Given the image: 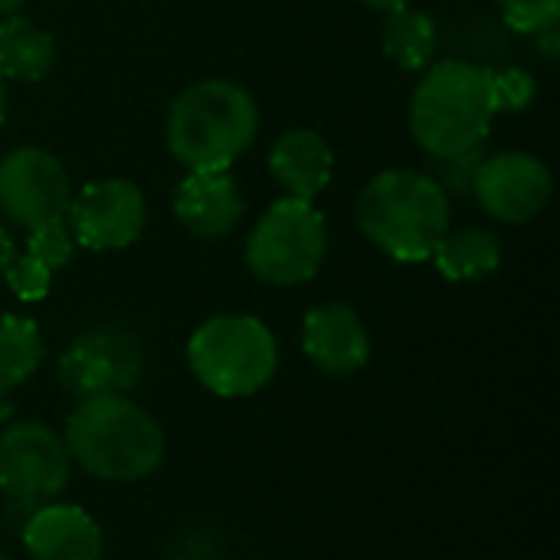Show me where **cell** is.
I'll return each instance as SVG.
<instances>
[{"label":"cell","mask_w":560,"mask_h":560,"mask_svg":"<svg viewBox=\"0 0 560 560\" xmlns=\"http://www.w3.org/2000/svg\"><path fill=\"white\" fill-rule=\"evenodd\" d=\"M62 443L69 459L105 482H141L158 472L167 456L161 423L125 394L79 400Z\"/></svg>","instance_id":"cell-1"},{"label":"cell","mask_w":560,"mask_h":560,"mask_svg":"<svg viewBox=\"0 0 560 560\" xmlns=\"http://www.w3.org/2000/svg\"><path fill=\"white\" fill-rule=\"evenodd\" d=\"M358 226L397 262H427L453 223L450 194L423 171H384L358 194Z\"/></svg>","instance_id":"cell-2"},{"label":"cell","mask_w":560,"mask_h":560,"mask_svg":"<svg viewBox=\"0 0 560 560\" xmlns=\"http://www.w3.org/2000/svg\"><path fill=\"white\" fill-rule=\"evenodd\" d=\"M259 108L230 79L187 85L167 112V148L187 171H226L256 138Z\"/></svg>","instance_id":"cell-3"},{"label":"cell","mask_w":560,"mask_h":560,"mask_svg":"<svg viewBox=\"0 0 560 560\" xmlns=\"http://www.w3.org/2000/svg\"><path fill=\"white\" fill-rule=\"evenodd\" d=\"M492 69L466 59L430 62L410 102V131L430 158H450L486 144L495 102Z\"/></svg>","instance_id":"cell-4"},{"label":"cell","mask_w":560,"mask_h":560,"mask_svg":"<svg viewBox=\"0 0 560 560\" xmlns=\"http://www.w3.org/2000/svg\"><path fill=\"white\" fill-rule=\"evenodd\" d=\"M194 377L217 397H253L279 368V345L253 315H217L187 341Z\"/></svg>","instance_id":"cell-5"},{"label":"cell","mask_w":560,"mask_h":560,"mask_svg":"<svg viewBox=\"0 0 560 560\" xmlns=\"http://www.w3.org/2000/svg\"><path fill=\"white\" fill-rule=\"evenodd\" d=\"M328 249L325 217L312 200L282 197L253 226L246 262L269 285H299L318 276Z\"/></svg>","instance_id":"cell-6"},{"label":"cell","mask_w":560,"mask_h":560,"mask_svg":"<svg viewBox=\"0 0 560 560\" xmlns=\"http://www.w3.org/2000/svg\"><path fill=\"white\" fill-rule=\"evenodd\" d=\"M69 450L46 423H13L0 433V492L10 505L36 512L69 482Z\"/></svg>","instance_id":"cell-7"},{"label":"cell","mask_w":560,"mask_h":560,"mask_svg":"<svg viewBox=\"0 0 560 560\" xmlns=\"http://www.w3.org/2000/svg\"><path fill=\"white\" fill-rule=\"evenodd\" d=\"M144 368L141 345L125 328H92L79 335L59 358V381L75 400L121 397Z\"/></svg>","instance_id":"cell-8"},{"label":"cell","mask_w":560,"mask_h":560,"mask_svg":"<svg viewBox=\"0 0 560 560\" xmlns=\"http://www.w3.org/2000/svg\"><path fill=\"white\" fill-rule=\"evenodd\" d=\"M72 184L62 161L36 144L0 158V217L33 230L49 220H66Z\"/></svg>","instance_id":"cell-9"},{"label":"cell","mask_w":560,"mask_h":560,"mask_svg":"<svg viewBox=\"0 0 560 560\" xmlns=\"http://www.w3.org/2000/svg\"><path fill=\"white\" fill-rule=\"evenodd\" d=\"M69 230L72 240L95 253H112L131 246L148 220V200L144 194L121 177L95 180L82 187L69 200Z\"/></svg>","instance_id":"cell-10"},{"label":"cell","mask_w":560,"mask_h":560,"mask_svg":"<svg viewBox=\"0 0 560 560\" xmlns=\"http://www.w3.org/2000/svg\"><path fill=\"white\" fill-rule=\"evenodd\" d=\"M555 194L551 171L541 158L528 151L489 154L472 180V197L479 207L502 223L535 220Z\"/></svg>","instance_id":"cell-11"},{"label":"cell","mask_w":560,"mask_h":560,"mask_svg":"<svg viewBox=\"0 0 560 560\" xmlns=\"http://www.w3.org/2000/svg\"><path fill=\"white\" fill-rule=\"evenodd\" d=\"M302 351L318 371L331 377H348L371 361V338L354 308L331 302L305 315Z\"/></svg>","instance_id":"cell-12"},{"label":"cell","mask_w":560,"mask_h":560,"mask_svg":"<svg viewBox=\"0 0 560 560\" xmlns=\"http://www.w3.org/2000/svg\"><path fill=\"white\" fill-rule=\"evenodd\" d=\"M23 545L33 560H102L98 522L66 502H49L30 512L23 525Z\"/></svg>","instance_id":"cell-13"},{"label":"cell","mask_w":560,"mask_h":560,"mask_svg":"<svg viewBox=\"0 0 560 560\" xmlns=\"http://www.w3.org/2000/svg\"><path fill=\"white\" fill-rule=\"evenodd\" d=\"M174 217L200 240L226 236L243 217V197L226 171H187L174 190Z\"/></svg>","instance_id":"cell-14"},{"label":"cell","mask_w":560,"mask_h":560,"mask_svg":"<svg viewBox=\"0 0 560 560\" xmlns=\"http://www.w3.org/2000/svg\"><path fill=\"white\" fill-rule=\"evenodd\" d=\"M269 171H272L276 184L285 190V197L315 200L331 184L335 151L318 131L292 128L276 138V144L269 151Z\"/></svg>","instance_id":"cell-15"},{"label":"cell","mask_w":560,"mask_h":560,"mask_svg":"<svg viewBox=\"0 0 560 560\" xmlns=\"http://www.w3.org/2000/svg\"><path fill=\"white\" fill-rule=\"evenodd\" d=\"M430 259L450 282H482L502 266V243L486 226H450Z\"/></svg>","instance_id":"cell-16"},{"label":"cell","mask_w":560,"mask_h":560,"mask_svg":"<svg viewBox=\"0 0 560 560\" xmlns=\"http://www.w3.org/2000/svg\"><path fill=\"white\" fill-rule=\"evenodd\" d=\"M52 62L56 43L46 30L16 13L0 20V79L39 82L49 75Z\"/></svg>","instance_id":"cell-17"},{"label":"cell","mask_w":560,"mask_h":560,"mask_svg":"<svg viewBox=\"0 0 560 560\" xmlns=\"http://www.w3.org/2000/svg\"><path fill=\"white\" fill-rule=\"evenodd\" d=\"M384 52L407 72H423L433 62L436 52V23L417 10V7H400L390 10L384 20Z\"/></svg>","instance_id":"cell-18"},{"label":"cell","mask_w":560,"mask_h":560,"mask_svg":"<svg viewBox=\"0 0 560 560\" xmlns=\"http://www.w3.org/2000/svg\"><path fill=\"white\" fill-rule=\"evenodd\" d=\"M46 345L36 322L20 315H0V394L20 387L43 364Z\"/></svg>","instance_id":"cell-19"},{"label":"cell","mask_w":560,"mask_h":560,"mask_svg":"<svg viewBox=\"0 0 560 560\" xmlns=\"http://www.w3.org/2000/svg\"><path fill=\"white\" fill-rule=\"evenodd\" d=\"M72 249H75V240L66 220H49V223L26 230V253L49 269H62L72 259Z\"/></svg>","instance_id":"cell-20"},{"label":"cell","mask_w":560,"mask_h":560,"mask_svg":"<svg viewBox=\"0 0 560 560\" xmlns=\"http://www.w3.org/2000/svg\"><path fill=\"white\" fill-rule=\"evenodd\" d=\"M489 82H492L495 112H525L538 95L535 75L522 66H505L499 72H489Z\"/></svg>","instance_id":"cell-21"},{"label":"cell","mask_w":560,"mask_h":560,"mask_svg":"<svg viewBox=\"0 0 560 560\" xmlns=\"http://www.w3.org/2000/svg\"><path fill=\"white\" fill-rule=\"evenodd\" d=\"M3 279H7L10 292H13L20 302H39V299H46V292H49L52 269L43 266L39 259H33L30 253H23V256H13V259L7 262Z\"/></svg>","instance_id":"cell-22"},{"label":"cell","mask_w":560,"mask_h":560,"mask_svg":"<svg viewBox=\"0 0 560 560\" xmlns=\"http://www.w3.org/2000/svg\"><path fill=\"white\" fill-rule=\"evenodd\" d=\"M486 161L482 144L463 154H450V158H433V171L430 177L446 190V194H472V180L479 164Z\"/></svg>","instance_id":"cell-23"},{"label":"cell","mask_w":560,"mask_h":560,"mask_svg":"<svg viewBox=\"0 0 560 560\" xmlns=\"http://www.w3.org/2000/svg\"><path fill=\"white\" fill-rule=\"evenodd\" d=\"M502 20L515 33H538L545 26H555L560 16V0H499Z\"/></svg>","instance_id":"cell-24"},{"label":"cell","mask_w":560,"mask_h":560,"mask_svg":"<svg viewBox=\"0 0 560 560\" xmlns=\"http://www.w3.org/2000/svg\"><path fill=\"white\" fill-rule=\"evenodd\" d=\"M535 39H538V46H541V52H545L548 59H555V56L560 52L558 23H555V26H545V30H538V33H535Z\"/></svg>","instance_id":"cell-25"},{"label":"cell","mask_w":560,"mask_h":560,"mask_svg":"<svg viewBox=\"0 0 560 560\" xmlns=\"http://www.w3.org/2000/svg\"><path fill=\"white\" fill-rule=\"evenodd\" d=\"M16 256V246H13V236H10V226L3 223V217H0V272L7 269V262Z\"/></svg>","instance_id":"cell-26"},{"label":"cell","mask_w":560,"mask_h":560,"mask_svg":"<svg viewBox=\"0 0 560 560\" xmlns=\"http://www.w3.org/2000/svg\"><path fill=\"white\" fill-rule=\"evenodd\" d=\"M364 3H368V7H377V10H387V13H390V10L410 7L413 0H364Z\"/></svg>","instance_id":"cell-27"},{"label":"cell","mask_w":560,"mask_h":560,"mask_svg":"<svg viewBox=\"0 0 560 560\" xmlns=\"http://www.w3.org/2000/svg\"><path fill=\"white\" fill-rule=\"evenodd\" d=\"M20 7H23V0H0V20L10 16V13H16Z\"/></svg>","instance_id":"cell-28"},{"label":"cell","mask_w":560,"mask_h":560,"mask_svg":"<svg viewBox=\"0 0 560 560\" xmlns=\"http://www.w3.org/2000/svg\"><path fill=\"white\" fill-rule=\"evenodd\" d=\"M7 118V79H0V121Z\"/></svg>","instance_id":"cell-29"},{"label":"cell","mask_w":560,"mask_h":560,"mask_svg":"<svg viewBox=\"0 0 560 560\" xmlns=\"http://www.w3.org/2000/svg\"><path fill=\"white\" fill-rule=\"evenodd\" d=\"M0 560H10V558H7V555H3V551H0Z\"/></svg>","instance_id":"cell-30"},{"label":"cell","mask_w":560,"mask_h":560,"mask_svg":"<svg viewBox=\"0 0 560 560\" xmlns=\"http://www.w3.org/2000/svg\"><path fill=\"white\" fill-rule=\"evenodd\" d=\"M177 560H194V558H177Z\"/></svg>","instance_id":"cell-31"}]
</instances>
